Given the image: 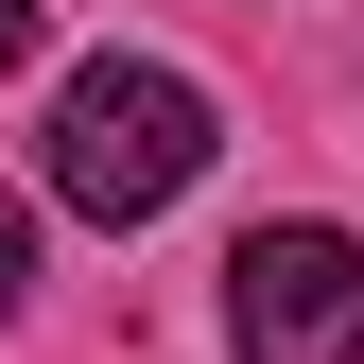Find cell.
Listing matches in <instances>:
<instances>
[{"label":"cell","mask_w":364,"mask_h":364,"mask_svg":"<svg viewBox=\"0 0 364 364\" xmlns=\"http://www.w3.org/2000/svg\"><path fill=\"white\" fill-rule=\"evenodd\" d=\"M225 347L243 364H364V243L347 225H243V260H225Z\"/></svg>","instance_id":"2"},{"label":"cell","mask_w":364,"mask_h":364,"mask_svg":"<svg viewBox=\"0 0 364 364\" xmlns=\"http://www.w3.org/2000/svg\"><path fill=\"white\" fill-rule=\"evenodd\" d=\"M35 35H53V0H0V70H18V53H35Z\"/></svg>","instance_id":"4"},{"label":"cell","mask_w":364,"mask_h":364,"mask_svg":"<svg viewBox=\"0 0 364 364\" xmlns=\"http://www.w3.org/2000/svg\"><path fill=\"white\" fill-rule=\"evenodd\" d=\"M191 173H208V87H191V70H156V53L70 70V105H53V208H87V225H156Z\"/></svg>","instance_id":"1"},{"label":"cell","mask_w":364,"mask_h":364,"mask_svg":"<svg viewBox=\"0 0 364 364\" xmlns=\"http://www.w3.org/2000/svg\"><path fill=\"white\" fill-rule=\"evenodd\" d=\"M0 312H35V208L0 191Z\"/></svg>","instance_id":"3"}]
</instances>
